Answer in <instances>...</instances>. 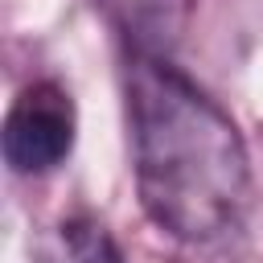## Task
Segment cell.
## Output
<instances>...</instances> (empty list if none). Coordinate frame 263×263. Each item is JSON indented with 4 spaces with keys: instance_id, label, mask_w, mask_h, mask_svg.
I'll list each match as a JSON object with an SVG mask.
<instances>
[{
    "instance_id": "cell-3",
    "label": "cell",
    "mask_w": 263,
    "mask_h": 263,
    "mask_svg": "<svg viewBox=\"0 0 263 263\" xmlns=\"http://www.w3.org/2000/svg\"><path fill=\"white\" fill-rule=\"evenodd\" d=\"M33 263H123V255L103 222L74 214L45 230Z\"/></svg>"
},
{
    "instance_id": "cell-1",
    "label": "cell",
    "mask_w": 263,
    "mask_h": 263,
    "mask_svg": "<svg viewBox=\"0 0 263 263\" xmlns=\"http://www.w3.org/2000/svg\"><path fill=\"white\" fill-rule=\"evenodd\" d=\"M123 95L144 214L181 242L226 234L251 201V160L234 119L160 53H132Z\"/></svg>"
},
{
    "instance_id": "cell-2",
    "label": "cell",
    "mask_w": 263,
    "mask_h": 263,
    "mask_svg": "<svg viewBox=\"0 0 263 263\" xmlns=\"http://www.w3.org/2000/svg\"><path fill=\"white\" fill-rule=\"evenodd\" d=\"M74 103L58 82L25 86L4 115V160L12 173H49L74 148Z\"/></svg>"
}]
</instances>
